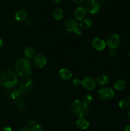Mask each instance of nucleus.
<instances>
[{"label":"nucleus","mask_w":130,"mask_h":131,"mask_svg":"<svg viewBox=\"0 0 130 131\" xmlns=\"http://www.w3.org/2000/svg\"><path fill=\"white\" fill-rule=\"evenodd\" d=\"M79 27L78 22L75 19H68L65 21L64 28L68 32L75 33Z\"/></svg>","instance_id":"nucleus-10"},{"label":"nucleus","mask_w":130,"mask_h":131,"mask_svg":"<svg viewBox=\"0 0 130 131\" xmlns=\"http://www.w3.org/2000/svg\"><path fill=\"white\" fill-rule=\"evenodd\" d=\"M93 97H92L90 95L87 94V95H85L84 97H83V100H82V102L84 103H85V104L87 105H89V104L93 102Z\"/></svg>","instance_id":"nucleus-24"},{"label":"nucleus","mask_w":130,"mask_h":131,"mask_svg":"<svg viewBox=\"0 0 130 131\" xmlns=\"http://www.w3.org/2000/svg\"><path fill=\"white\" fill-rule=\"evenodd\" d=\"M34 122H35V120H34V119H30V120H29V122H28V125H32L34 124Z\"/></svg>","instance_id":"nucleus-31"},{"label":"nucleus","mask_w":130,"mask_h":131,"mask_svg":"<svg viewBox=\"0 0 130 131\" xmlns=\"http://www.w3.org/2000/svg\"><path fill=\"white\" fill-rule=\"evenodd\" d=\"M81 84L85 89L87 90H93L96 88V82L93 78L87 76L83 78Z\"/></svg>","instance_id":"nucleus-8"},{"label":"nucleus","mask_w":130,"mask_h":131,"mask_svg":"<svg viewBox=\"0 0 130 131\" xmlns=\"http://www.w3.org/2000/svg\"><path fill=\"white\" fill-rule=\"evenodd\" d=\"M33 81L29 78H25L23 79L20 84V90L22 94H28L31 91L33 86Z\"/></svg>","instance_id":"nucleus-6"},{"label":"nucleus","mask_w":130,"mask_h":131,"mask_svg":"<svg viewBox=\"0 0 130 131\" xmlns=\"http://www.w3.org/2000/svg\"><path fill=\"white\" fill-rule=\"evenodd\" d=\"M96 83H98L99 85L101 86H105L107 85V84L109 82V79H108V77L106 75H103V74H101L99 75L96 78Z\"/></svg>","instance_id":"nucleus-19"},{"label":"nucleus","mask_w":130,"mask_h":131,"mask_svg":"<svg viewBox=\"0 0 130 131\" xmlns=\"http://www.w3.org/2000/svg\"><path fill=\"white\" fill-rule=\"evenodd\" d=\"M31 131H43V129L42 125L39 124H36L33 126Z\"/></svg>","instance_id":"nucleus-25"},{"label":"nucleus","mask_w":130,"mask_h":131,"mask_svg":"<svg viewBox=\"0 0 130 131\" xmlns=\"http://www.w3.org/2000/svg\"><path fill=\"white\" fill-rule=\"evenodd\" d=\"M24 54L27 58H33L35 56V50L32 47H27L24 49Z\"/></svg>","instance_id":"nucleus-20"},{"label":"nucleus","mask_w":130,"mask_h":131,"mask_svg":"<svg viewBox=\"0 0 130 131\" xmlns=\"http://www.w3.org/2000/svg\"><path fill=\"white\" fill-rule=\"evenodd\" d=\"M98 95L99 99L103 101H108L113 98L115 92L110 87H102L98 90Z\"/></svg>","instance_id":"nucleus-4"},{"label":"nucleus","mask_w":130,"mask_h":131,"mask_svg":"<svg viewBox=\"0 0 130 131\" xmlns=\"http://www.w3.org/2000/svg\"><path fill=\"white\" fill-rule=\"evenodd\" d=\"M3 45H4V43L3 42L2 39L1 38H0V50L2 49V47H3Z\"/></svg>","instance_id":"nucleus-33"},{"label":"nucleus","mask_w":130,"mask_h":131,"mask_svg":"<svg viewBox=\"0 0 130 131\" xmlns=\"http://www.w3.org/2000/svg\"><path fill=\"white\" fill-rule=\"evenodd\" d=\"M93 25V21L90 19H84L81 20L80 24H79V27L82 29H88Z\"/></svg>","instance_id":"nucleus-16"},{"label":"nucleus","mask_w":130,"mask_h":131,"mask_svg":"<svg viewBox=\"0 0 130 131\" xmlns=\"http://www.w3.org/2000/svg\"><path fill=\"white\" fill-rule=\"evenodd\" d=\"M85 10L89 14H97L100 10V5L95 0H89L85 4Z\"/></svg>","instance_id":"nucleus-7"},{"label":"nucleus","mask_w":130,"mask_h":131,"mask_svg":"<svg viewBox=\"0 0 130 131\" xmlns=\"http://www.w3.org/2000/svg\"><path fill=\"white\" fill-rule=\"evenodd\" d=\"M33 63L36 67L42 69L46 65L47 63V59L45 56L42 54H38L34 56L33 58Z\"/></svg>","instance_id":"nucleus-9"},{"label":"nucleus","mask_w":130,"mask_h":131,"mask_svg":"<svg viewBox=\"0 0 130 131\" xmlns=\"http://www.w3.org/2000/svg\"><path fill=\"white\" fill-rule=\"evenodd\" d=\"M126 83L124 80L123 79H118L115 82L114 84H113V88L115 90L117 91H121L123 90L125 88H126Z\"/></svg>","instance_id":"nucleus-17"},{"label":"nucleus","mask_w":130,"mask_h":131,"mask_svg":"<svg viewBox=\"0 0 130 131\" xmlns=\"http://www.w3.org/2000/svg\"><path fill=\"white\" fill-rule=\"evenodd\" d=\"M1 131H13V130L10 127L6 126V127H5L1 130Z\"/></svg>","instance_id":"nucleus-29"},{"label":"nucleus","mask_w":130,"mask_h":131,"mask_svg":"<svg viewBox=\"0 0 130 131\" xmlns=\"http://www.w3.org/2000/svg\"><path fill=\"white\" fill-rule=\"evenodd\" d=\"M109 56L110 57L113 58L116 56V52L115 51V50H110L109 52Z\"/></svg>","instance_id":"nucleus-28"},{"label":"nucleus","mask_w":130,"mask_h":131,"mask_svg":"<svg viewBox=\"0 0 130 131\" xmlns=\"http://www.w3.org/2000/svg\"><path fill=\"white\" fill-rule=\"evenodd\" d=\"M17 131H31V130H29V129H28V128L24 127H20V129H18V130H17Z\"/></svg>","instance_id":"nucleus-30"},{"label":"nucleus","mask_w":130,"mask_h":131,"mask_svg":"<svg viewBox=\"0 0 130 131\" xmlns=\"http://www.w3.org/2000/svg\"><path fill=\"white\" fill-rule=\"evenodd\" d=\"M74 3H75L76 4H82L84 2L85 0H73Z\"/></svg>","instance_id":"nucleus-32"},{"label":"nucleus","mask_w":130,"mask_h":131,"mask_svg":"<svg viewBox=\"0 0 130 131\" xmlns=\"http://www.w3.org/2000/svg\"><path fill=\"white\" fill-rule=\"evenodd\" d=\"M20 94H21V92H20V91L19 90H14L11 93L10 97H11V98L12 99L17 100L20 97Z\"/></svg>","instance_id":"nucleus-23"},{"label":"nucleus","mask_w":130,"mask_h":131,"mask_svg":"<svg viewBox=\"0 0 130 131\" xmlns=\"http://www.w3.org/2000/svg\"><path fill=\"white\" fill-rule=\"evenodd\" d=\"M75 33H76V34L77 35H82V33H83L82 29L81 28H80V27H79V28H78L77 29H76V30L75 31Z\"/></svg>","instance_id":"nucleus-27"},{"label":"nucleus","mask_w":130,"mask_h":131,"mask_svg":"<svg viewBox=\"0 0 130 131\" xmlns=\"http://www.w3.org/2000/svg\"><path fill=\"white\" fill-rule=\"evenodd\" d=\"M61 1H62V0H52V2L54 3H56V4L59 3Z\"/></svg>","instance_id":"nucleus-35"},{"label":"nucleus","mask_w":130,"mask_h":131,"mask_svg":"<svg viewBox=\"0 0 130 131\" xmlns=\"http://www.w3.org/2000/svg\"><path fill=\"white\" fill-rule=\"evenodd\" d=\"M59 75L60 78L64 81H68L72 77V73L68 69L62 68L59 71Z\"/></svg>","instance_id":"nucleus-13"},{"label":"nucleus","mask_w":130,"mask_h":131,"mask_svg":"<svg viewBox=\"0 0 130 131\" xmlns=\"http://www.w3.org/2000/svg\"><path fill=\"white\" fill-rule=\"evenodd\" d=\"M129 104H130V95H129Z\"/></svg>","instance_id":"nucleus-37"},{"label":"nucleus","mask_w":130,"mask_h":131,"mask_svg":"<svg viewBox=\"0 0 130 131\" xmlns=\"http://www.w3.org/2000/svg\"><path fill=\"white\" fill-rule=\"evenodd\" d=\"M86 15V10L85 8L82 6H79L75 9L74 12V16L76 20H82L85 19V17Z\"/></svg>","instance_id":"nucleus-12"},{"label":"nucleus","mask_w":130,"mask_h":131,"mask_svg":"<svg viewBox=\"0 0 130 131\" xmlns=\"http://www.w3.org/2000/svg\"><path fill=\"white\" fill-rule=\"evenodd\" d=\"M25 102L23 99H18L15 102V107L19 111H22L25 108Z\"/></svg>","instance_id":"nucleus-21"},{"label":"nucleus","mask_w":130,"mask_h":131,"mask_svg":"<svg viewBox=\"0 0 130 131\" xmlns=\"http://www.w3.org/2000/svg\"><path fill=\"white\" fill-rule=\"evenodd\" d=\"M17 75L11 70H5L0 76V83L6 89L14 88L17 83Z\"/></svg>","instance_id":"nucleus-1"},{"label":"nucleus","mask_w":130,"mask_h":131,"mask_svg":"<svg viewBox=\"0 0 130 131\" xmlns=\"http://www.w3.org/2000/svg\"><path fill=\"white\" fill-rule=\"evenodd\" d=\"M71 112L75 116L79 118H84L89 113V108L88 105L80 101V100H75L71 104Z\"/></svg>","instance_id":"nucleus-3"},{"label":"nucleus","mask_w":130,"mask_h":131,"mask_svg":"<svg viewBox=\"0 0 130 131\" xmlns=\"http://www.w3.org/2000/svg\"><path fill=\"white\" fill-rule=\"evenodd\" d=\"M28 17V14L26 12L23 10H19L16 12L15 14V18L17 21L22 22L25 20Z\"/></svg>","instance_id":"nucleus-15"},{"label":"nucleus","mask_w":130,"mask_h":131,"mask_svg":"<svg viewBox=\"0 0 130 131\" xmlns=\"http://www.w3.org/2000/svg\"><path fill=\"white\" fill-rule=\"evenodd\" d=\"M82 83V80H80L79 78H75L73 81V84L75 86H79L80 84Z\"/></svg>","instance_id":"nucleus-26"},{"label":"nucleus","mask_w":130,"mask_h":131,"mask_svg":"<svg viewBox=\"0 0 130 131\" xmlns=\"http://www.w3.org/2000/svg\"><path fill=\"white\" fill-rule=\"evenodd\" d=\"M125 131H130V125H127L125 127Z\"/></svg>","instance_id":"nucleus-34"},{"label":"nucleus","mask_w":130,"mask_h":131,"mask_svg":"<svg viewBox=\"0 0 130 131\" xmlns=\"http://www.w3.org/2000/svg\"><path fill=\"white\" fill-rule=\"evenodd\" d=\"M76 125L79 129L85 130L89 127V123L84 118H79L76 122Z\"/></svg>","instance_id":"nucleus-14"},{"label":"nucleus","mask_w":130,"mask_h":131,"mask_svg":"<svg viewBox=\"0 0 130 131\" xmlns=\"http://www.w3.org/2000/svg\"><path fill=\"white\" fill-rule=\"evenodd\" d=\"M53 18L56 20H60L63 17V11L59 7H57L54 10L52 14Z\"/></svg>","instance_id":"nucleus-18"},{"label":"nucleus","mask_w":130,"mask_h":131,"mask_svg":"<svg viewBox=\"0 0 130 131\" xmlns=\"http://www.w3.org/2000/svg\"><path fill=\"white\" fill-rule=\"evenodd\" d=\"M93 48L98 51H101L106 47V42L103 39L99 38H94L92 41Z\"/></svg>","instance_id":"nucleus-11"},{"label":"nucleus","mask_w":130,"mask_h":131,"mask_svg":"<svg viewBox=\"0 0 130 131\" xmlns=\"http://www.w3.org/2000/svg\"><path fill=\"white\" fill-rule=\"evenodd\" d=\"M127 117H128L129 119V120H130V108L129 109L128 111H127Z\"/></svg>","instance_id":"nucleus-36"},{"label":"nucleus","mask_w":130,"mask_h":131,"mask_svg":"<svg viewBox=\"0 0 130 131\" xmlns=\"http://www.w3.org/2000/svg\"><path fill=\"white\" fill-rule=\"evenodd\" d=\"M121 43V38L118 34H111L107 37L106 45L111 50H115L119 47Z\"/></svg>","instance_id":"nucleus-5"},{"label":"nucleus","mask_w":130,"mask_h":131,"mask_svg":"<svg viewBox=\"0 0 130 131\" xmlns=\"http://www.w3.org/2000/svg\"><path fill=\"white\" fill-rule=\"evenodd\" d=\"M129 101L125 99L120 101L118 104L119 107L121 109H122V110H126V109H127V107H129Z\"/></svg>","instance_id":"nucleus-22"},{"label":"nucleus","mask_w":130,"mask_h":131,"mask_svg":"<svg viewBox=\"0 0 130 131\" xmlns=\"http://www.w3.org/2000/svg\"><path fill=\"white\" fill-rule=\"evenodd\" d=\"M15 70L22 77H28L32 73V67L28 59L20 58L15 63Z\"/></svg>","instance_id":"nucleus-2"},{"label":"nucleus","mask_w":130,"mask_h":131,"mask_svg":"<svg viewBox=\"0 0 130 131\" xmlns=\"http://www.w3.org/2000/svg\"><path fill=\"white\" fill-rule=\"evenodd\" d=\"M129 57L130 58V52H129Z\"/></svg>","instance_id":"nucleus-38"}]
</instances>
